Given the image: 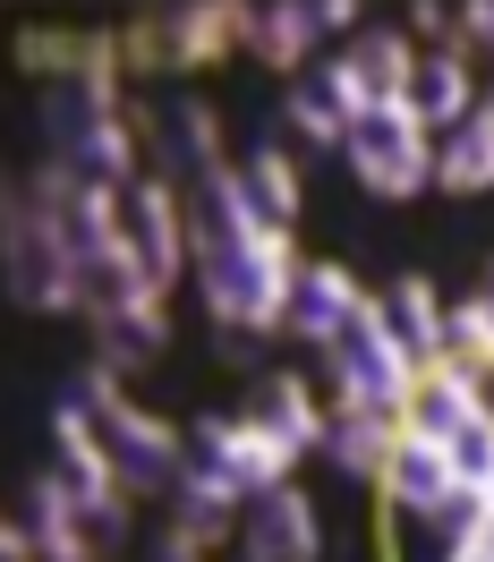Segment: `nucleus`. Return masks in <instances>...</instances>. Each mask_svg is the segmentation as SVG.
Listing matches in <instances>:
<instances>
[{"instance_id": "nucleus-17", "label": "nucleus", "mask_w": 494, "mask_h": 562, "mask_svg": "<svg viewBox=\"0 0 494 562\" xmlns=\"http://www.w3.org/2000/svg\"><path fill=\"white\" fill-rule=\"evenodd\" d=\"M478 103H486V86H478V69H469V52H418V77H409V111H418V128L452 137Z\"/></svg>"}, {"instance_id": "nucleus-28", "label": "nucleus", "mask_w": 494, "mask_h": 562, "mask_svg": "<svg viewBox=\"0 0 494 562\" xmlns=\"http://www.w3.org/2000/svg\"><path fill=\"white\" fill-rule=\"evenodd\" d=\"M154 562H205V546H197L188 528H171V520H162V537H154Z\"/></svg>"}, {"instance_id": "nucleus-8", "label": "nucleus", "mask_w": 494, "mask_h": 562, "mask_svg": "<svg viewBox=\"0 0 494 562\" xmlns=\"http://www.w3.org/2000/svg\"><path fill=\"white\" fill-rule=\"evenodd\" d=\"M333 77H341L350 111H392V103H409L418 52H409V35H401V26H358V35L333 52Z\"/></svg>"}, {"instance_id": "nucleus-15", "label": "nucleus", "mask_w": 494, "mask_h": 562, "mask_svg": "<svg viewBox=\"0 0 494 562\" xmlns=\"http://www.w3.org/2000/svg\"><path fill=\"white\" fill-rule=\"evenodd\" d=\"M52 469L77 486V503H103V494H128L120 486V469H111V452H103V426H94V409L86 401H60L52 409Z\"/></svg>"}, {"instance_id": "nucleus-3", "label": "nucleus", "mask_w": 494, "mask_h": 562, "mask_svg": "<svg viewBox=\"0 0 494 562\" xmlns=\"http://www.w3.org/2000/svg\"><path fill=\"white\" fill-rule=\"evenodd\" d=\"M111 247L137 265V281L162 299L179 273H188V196L171 179L137 171L128 188H111Z\"/></svg>"}, {"instance_id": "nucleus-10", "label": "nucleus", "mask_w": 494, "mask_h": 562, "mask_svg": "<svg viewBox=\"0 0 494 562\" xmlns=\"http://www.w3.org/2000/svg\"><path fill=\"white\" fill-rule=\"evenodd\" d=\"M367 299H375V290H358L350 265H333V256H307V265H299V290H290L282 333H290V341H316V350H324L341 324L367 316Z\"/></svg>"}, {"instance_id": "nucleus-13", "label": "nucleus", "mask_w": 494, "mask_h": 562, "mask_svg": "<svg viewBox=\"0 0 494 562\" xmlns=\"http://www.w3.org/2000/svg\"><path fill=\"white\" fill-rule=\"evenodd\" d=\"M444 316H452V307H444V290H435L426 273H401V281H384V290H375V324L392 333V350L409 358L418 375L444 358Z\"/></svg>"}, {"instance_id": "nucleus-30", "label": "nucleus", "mask_w": 494, "mask_h": 562, "mask_svg": "<svg viewBox=\"0 0 494 562\" xmlns=\"http://www.w3.org/2000/svg\"><path fill=\"white\" fill-rule=\"evenodd\" d=\"M469 299H478V307H486V324H494V265L478 273V290H469Z\"/></svg>"}, {"instance_id": "nucleus-29", "label": "nucleus", "mask_w": 494, "mask_h": 562, "mask_svg": "<svg viewBox=\"0 0 494 562\" xmlns=\"http://www.w3.org/2000/svg\"><path fill=\"white\" fill-rule=\"evenodd\" d=\"M444 562H494V554L478 546V537H452V546H444Z\"/></svg>"}, {"instance_id": "nucleus-5", "label": "nucleus", "mask_w": 494, "mask_h": 562, "mask_svg": "<svg viewBox=\"0 0 494 562\" xmlns=\"http://www.w3.org/2000/svg\"><path fill=\"white\" fill-rule=\"evenodd\" d=\"M222 52H239V0H205V9H145L120 35V60H137L154 77L213 69Z\"/></svg>"}, {"instance_id": "nucleus-1", "label": "nucleus", "mask_w": 494, "mask_h": 562, "mask_svg": "<svg viewBox=\"0 0 494 562\" xmlns=\"http://www.w3.org/2000/svg\"><path fill=\"white\" fill-rule=\"evenodd\" d=\"M77 401L94 409L103 452H111V469H120V486H128V494H171L179 477H188V426H171V418H154L145 401H128L111 367H86Z\"/></svg>"}, {"instance_id": "nucleus-7", "label": "nucleus", "mask_w": 494, "mask_h": 562, "mask_svg": "<svg viewBox=\"0 0 494 562\" xmlns=\"http://www.w3.org/2000/svg\"><path fill=\"white\" fill-rule=\"evenodd\" d=\"M188 469H213V477H231V486H239L247 503H256V494L290 486L299 452H290L282 435L247 426L239 409H205V418H188Z\"/></svg>"}, {"instance_id": "nucleus-27", "label": "nucleus", "mask_w": 494, "mask_h": 562, "mask_svg": "<svg viewBox=\"0 0 494 562\" xmlns=\"http://www.w3.org/2000/svg\"><path fill=\"white\" fill-rule=\"evenodd\" d=\"M460 43H469V52H494V0L460 9Z\"/></svg>"}, {"instance_id": "nucleus-11", "label": "nucleus", "mask_w": 494, "mask_h": 562, "mask_svg": "<svg viewBox=\"0 0 494 562\" xmlns=\"http://www.w3.org/2000/svg\"><path fill=\"white\" fill-rule=\"evenodd\" d=\"M384 512L392 520H444L452 512V494H460V477H452V452L444 443H426V435H401V452H392V469H384Z\"/></svg>"}, {"instance_id": "nucleus-9", "label": "nucleus", "mask_w": 494, "mask_h": 562, "mask_svg": "<svg viewBox=\"0 0 494 562\" xmlns=\"http://www.w3.org/2000/svg\"><path fill=\"white\" fill-rule=\"evenodd\" d=\"M239 554L247 562H324V512H316V494L299 486H273V494H256L247 503V520H239Z\"/></svg>"}, {"instance_id": "nucleus-25", "label": "nucleus", "mask_w": 494, "mask_h": 562, "mask_svg": "<svg viewBox=\"0 0 494 562\" xmlns=\"http://www.w3.org/2000/svg\"><path fill=\"white\" fill-rule=\"evenodd\" d=\"M299 18H307V43H350L358 35V0H299Z\"/></svg>"}, {"instance_id": "nucleus-24", "label": "nucleus", "mask_w": 494, "mask_h": 562, "mask_svg": "<svg viewBox=\"0 0 494 562\" xmlns=\"http://www.w3.org/2000/svg\"><path fill=\"white\" fill-rule=\"evenodd\" d=\"M444 350L478 358V367H494V324H486V307H478V299H460L452 316H444Z\"/></svg>"}, {"instance_id": "nucleus-18", "label": "nucleus", "mask_w": 494, "mask_h": 562, "mask_svg": "<svg viewBox=\"0 0 494 562\" xmlns=\"http://www.w3.org/2000/svg\"><path fill=\"white\" fill-rule=\"evenodd\" d=\"M162 512H171V528H188L197 546H231L239 537V520H247V494L231 486V477H213V469H188L171 494H162Z\"/></svg>"}, {"instance_id": "nucleus-14", "label": "nucleus", "mask_w": 494, "mask_h": 562, "mask_svg": "<svg viewBox=\"0 0 494 562\" xmlns=\"http://www.w3.org/2000/svg\"><path fill=\"white\" fill-rule=\"evenodd\" d=\"M341 477H358V486H384L392 452H401V418H375V409H350V401H333L324 409V443H316Z\"/></svg>"}, {"instance_id": "nucleus-20", "label": "nucleus", "mask_w": 494, "mask_h": 562, "mask_svg": "<svg viewBox=\"0 0 494 562\" xmlns=\"http://www.w3.org/2000/svg\"><path fill=\"white\" fill-rule=\"evenodd\" d=\"M239 52L256 69L273 77H307V18H299V0H273V9H239Z\"/></svg>"}, {"instance_id": "nucleus-21", "label": "nucleus", "mask_w": 494, "mask_h": 562, "mask_svg": "<svg viewBox=\"0 0 494 562\" xmlns=\"http://www.w3.org/2000/svg\"><path fill=\"white\" fill-rule=\"evenodd\" d=\"M435 188L444 196H486L494 188V111L478 103L452 137H435Z\"/></svg>"}, {"instance_id": "nucleus-22", "label": "nucleus", "mask_w": 494, "mask_h": 562, "mask_svg": "<svg viewBox=\"0 0 494 562\" xmlns=\"http://www.w3.org/2000/svg\"><path fill=\"white\" fill-rule=\"evenodd\" d=\"M282 111H290V128L307 145H341L350 137V94H341V77H333V60H316L307 77H290V94H282Z\"/></svg>"}, {"instance_id": "nucleus-16", "label": "nucleus", "mask_w": 494, "mask_h": 562, "mask_svg": "<svg viewBox=\"0 0 494 562\" xmlns=\"http://www.w3.org/2000/svg\"><path fill=\"white\" fill-rule=\"evenodd\" d=\"M86 324H94V367H111V375H145L171 350V307L162 299H137V307H111V316H86Z\"/></svg>"}, {"instance_id": "nucleus-4", "label": "nucleus", "mask_w": 494, "mask_h": 562, "mask_svg": "<svg viewBox=\"0 0 494 562\" xmlns=\"http://www.w3.org/2000/svg\"><path fill=\"white\" fill-rule=\"evenodd\" d=\"M341 162H350V179L367 188V196H384V205L426 196V188H435V128H418L409 103L358 111L350 137H341Z\"/></svg>"}, {"instance_id": "nucleus-31", "label": "nucleus", "mask_w": 494, "mask_h": 562, "mask_svg": "<svg viewBox=\"0 0 494 562\" xmlns=\"http://www.w3.org/2000/svg\"><path fill=\"white\" fill-rule=\"evenodd\" d=\"M486 111H494V86H486Z\"/></svg>"}, {"instance_id": "nucleus-23", "label": "nucleus", "mask_w": 494, "mask_h": 562, "mask_svg": "<svg viewBox=\"0 0 494 562\" xmlns=\"http://www.w3.org/2000/svg\"><path fill=\"white\" fill-rule=\"evenodd\" d=\"M444 452H452V477H460V486H478V494H486V486H494V409H478V418L460 426Z\"/></svg>"}, {"instance_id": "nucleus-26", "label": "nucleus", "mask_w": 494, "mask_h": 562, "mask_svg": "<svg viewBox=\"0 0 494 562\" xmlns=\"http://www.w3.org/2000/svg\"><path fill=\"white\" fill-rule=\"evenodd\" d=\"M213 333H222V358H231L239 375H265V341H273V333H247V324H213Z\"/></svg>"}, {"instance_id": "nucleus-19", "label": "nucleus", "mask_w": 494, "mask_h": 562, "mask_svg": "<svg viewBox=\"0 0 494 562\" xmlns=\"http://www.w3.org/2000/svg\"><path fill=\"white\" fill-rule=\"evenodd\" d=\"M231 179H239L247 213H256V222H273V231H290L299 205H307V179H299V162L273 145V128H265V145H256L247 162H231Z\"/></svg>"}, {"instance_id": "nucleus-6", "label": "nucleus", "mask_w": 494, "mask_h": 562, "mask_svg": "<svg viewBox=\"0 0 494 562\" xmlns=\"http://www.w3.org/2000/svg\"><path fill=\"white\" fill-rule=\"evenodd\" d=\"M324 367H333V401L375 409V418H401L409 392H418V367L392 350V333L375 324V299H367V316H358V324H341V333L324 341Z\"/></svg>"}, {"instance_id": "nucleus-2", "label": "nucleus", "mask_w": 494, "mask_h": 562, "mask_svg": "<svg viewBox=\"0 0 494 562\" xmlns=\"http://www.w3.org/2000/svg\"><path fill=\"white\" fill-rule=\"evenodd\" d=\"M0 256H9V290H18V307H35V316H86V290H77V256L69 239L52 231V213L35 205V188L18 179L9 188V213H0Z\"/></svg>"}, {"instance_id": "nucleus-12", "label": "nucleus", "mask_w": 494, "mask_h": 562, "mask_svg": "<svg viewBox=\"0 0 494 562\" xmlns=\"http://www.w3.org/2000/svg\"><path fill=\"white\" fill-rule=\"evenodd\" d=\"M324 409H333V401H316L307 375H290V367L247 375V401H239V418L265 426V435H282L290 452H316V443H324Z\"/></svg>"}]
</instances>
